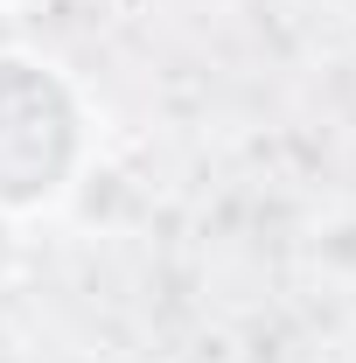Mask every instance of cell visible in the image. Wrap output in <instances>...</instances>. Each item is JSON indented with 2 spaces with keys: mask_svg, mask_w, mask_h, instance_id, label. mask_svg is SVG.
<instances>
[{
  "mask_svg": "<svg viewBox=\"0 0 356 363\" xmlns=\"http://www.w3.org/2000/svg\"><path fill=\"white\" fill-rule=\"evenodd\" d=\"M14 7H35V0H0V14H14Z\"/></svg>",
  "mask_w": 356,
  "mask_h": 363,
  "instance_id": "3",
  "label": "cell"
},
{
  "mask_svg": "<svg viewBox=\"0 0 356 363\" xmlns=\"http://www.w3.org/2000/svg\"><path fill=\"white\" fill-rule=\"evenodd\" d=\"M14 230H21V224H7V217H0V286L21 272V238H14Z\"/></svg>",
  "mask_w": 356,
  "mask_h": 363,
  "instance_id": "2",
  "label": "cell"
},
{
  "mask_svg": "<svg viewBox=\"0 0 356 363\" xmlns=\"http://www.w3.org/2000/svg\"><path fill=\"white\" fill-rule=\"evenodd\" d=\"M98 161V112L43 49L0 43V217H56Z\"/></svg>",
  "mask_w": 356,
  "mask_h": 363,
  "instance_id": "1",
  "label": "cell"
}]
</instances>
